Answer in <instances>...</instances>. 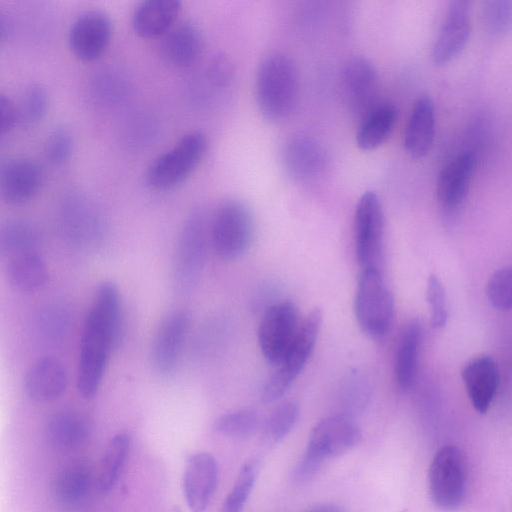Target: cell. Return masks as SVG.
Wrapping results in <instances>:
<instances>
[{"label":"cell","instance_id":"obj_22","mask_svg":"<svg viewBox=\"0 0 512 512\" xmlns=\"http://www.w3.org/2000/svg\"><path fill=\"white\" fill-rule=\"evenodd\" d=\"M436 114L434 103L427 95L419 97L410 112L404 131L403 144L413 159L425 157L434 142Z\"/></svg>","mask_w":512,"mask_h":512},{"label":"cell","instance_id":"obj_25","mask_svg":"<svg viewBox=\"0 0 512 512\" xmlns=\"http://www.w3.org/2000/svg\"><path fill=\"white\" fill-rule=\"evenodd\" d=\"M180 11L178 0L143 1L133 12V29L142 38L164 36L174 26Z\"/></svg>","mask_w":512,"mask_h":512},{"label":"cell","instance_id":"obj_37","mask_svg":"<svg viewBox=\"0 0 512 512\" xmlns=\"http://www.w3.org/2000/svg\"><path fill=\"white\" fill-rule=\"evenodd\" d=\"M49 94L38 83L29 85L21 97L18 107L19 121L30 125L41 121L49 110Z\"/></svg>","mask_w":512,"mask_h":512},{"label":"cell","instance_id":"obj_11","mask_svg":"<svg viewBox=\"0 0 512 512\" xmlns=\"http://www.w3.org/2000/svg\"><path fill=\"white\" fill-rule=\"evenodd\" d=\"M301 322L296 305L282 300L269 305L258 328V343L265 360L279 365L291 347Z\"/></svg>","mask_w":512,"mask_h":512},{"label":"cell","instance_id":"obj_35","mask_svg":"<svg viewBox=\"0 0 512 512\" xmlns=\"http://www.w3.org/2000/svg\"><path fill=\"white\" fill-rule=\"evenodd\" d=\"M370 391V382L364 373L354 370L347 374L340 391V399L345 408L343 415L351 417L361 411L369 400Z\"/></svg>","mask_w":512,"mask_h":512},{"label":"cell","instance_id":"obj_32","mask_svg":"<svg viewBox=\"0 0 512 512\" xmlns=\"http://www.w3.org/2000/svg\"><path fill=\"white\" fill-rule=\"evenodd\" d=\"M130 446L131 437L127 433H119L110 440L98 476V486L102 492H108L117 482L129 455Z\"/></svg>","mask_w":512,"mask_h":512},{"label":"cell","instance_id":"obj_26","mask_svg":"<svg viewBox=\"0 0 512 512\" xmlns=\"http://www.w3.org/2000/svg\"><path fill=\"white\" fill-rule=\"evenodd\" d=\"M397 108L390 102H379L359 121L356 144L364 151L380 147L389 138L397 121Z\"/></svg>","mask_w":512,"mask_h":512},{"label":"cell","instance_id":"obj_20","mask_svg":"<svg viewBox=\"0 0 512 512\" xmlns=\"http://www.w3.org/2000/svg\"><path fill=\"white\" fill-rule=\"evenodd\" d=\"M477 158L471 151H463L441 170L437 181V199L449 212L457 210L466 199L476 169Z\"/></svg>","mask_w":512,"mask_h":512},{"label":"cell","instance_id":"obj_40","mask_svg":"<svg viewBox=\"0 0 512 512\" xmlns=\"http://www.w3.org/2000/svg\"><path fill=\"white\" fill-rule=\"evenodd\" d=\"M70 326L71 313L64 304H49L39 313L38 327L47 339H62L68 333Z\"/></svg>","mask_w":512,"mask_h":512},{"label":"cell","instance_id":"obj_21","mask_svg":"<svg viewBox=\"0 0 512 512\" xmlns=\"http://www.w3.org/2000/svg\"><path fill=\"white\" fill-rule=\"evenodd\" d=\"M471 404L479 413L489 409L499 387V370L493 358L477 356L466 363L461 372Z\"/></svg>","mask_w":512,"mask_h":512},{"label":"cell","instance_id":"obj_7","mask_svg":"<svg viewBox=\"0 0 512 512\" xmlns=\"http://www.w3.org/2000/svg\"><path fill=\"white\" fill-rule=\"evenodd\" d=\"M354 312L360 328L369 337L378 339L389 332L394 318V298L380 270H361Z\"/></svg>","mask_w":512,"mask_h":512},{"label":"cell","instance_id":"obj_31","mask_svg":"<svg viewBox=\"0 0 512 512\" xmlns=\"http://www.w3.org/2000/svg\"><path fill=\"white\" fill-rule=\"evenodd\" d=\"M41 242L40 232L31 221L9 219L0 228V253L9 259L24 253L36 252Z\"/></svg>","mask_w":512,"mask_h":512},{"label":"cell","instance_id":"obj_47","mask_svg":"<svg viewBox=\"0 0 512 512\" xmlns=\"http://www.w3.org/2000/svg\"><path fill=\"white\" fill-rule=\"evenodd\" d=\"M11 31V24L4 15L0 16V35L1 39H5L9 36Z\"/></svg>","mask_w":512,"mask_h":512},{"label":"cell","instance_id":"obj_14","mask_svg":"<svg viewBox=\"0 0 512 512\" xmlns=\"http://www.w3.org/2000/svg\"><path fill=\"white\" fill-rule=\"evenodd\" d=\"M112 34L113 24L108 14L100 10L85 11L70 26L69 48L79 60L95 61L106 51Z\"/></svg>","mask_w":512,"mask_h":512},{"label":"cell","instance_id":"obj_13","mask_svg":"<svg viewBox=\"0 0 512 512\" xmlns=\"http://www.w3.org/2000/svg\"><path fill=\"white\" fill-rule=\"evenodd\" d=\"M341 90L349 112L360 120L379 103V79L374 65L359 55L347 59L341 71Z\"/></svg>","mask_w":512,"mask_h":512},{"label":"cell","instance_id":"obj_9","mask_svg":"<svg viewBox=\"0 0 512 512\" xmlns=\"http://www.w3.org/2000/svg\"><path fill=\"white\" fill-rule=\"evenodd\" d=\"M428 484L437 507L454 510L461 505L466 492L467 464L457 446L446 445L437 451L429 467Z\"/></svg>","mask_w":512,"mask_h":512},{"label":"cell","instance_id":"obj_29","mask_svg":"<svg viewBox=\"0 0 512 512\" xmlns=\"http://www.w3.org/2000/svg\"><path fill=\"white\" fill-rule=\"evenodd\" d=\"M6 276L14 290L33 293L46 285L49 272L44 260L37 252H30L10 258Z\"/></svg>","mask_w":512,"mask_h":512},{"label":"cell","instance_id":"obj_39","mask_svg":"<svg viewBox=\"0 0 512 512\" xmlns=\"http://www.w3.org/2000/svg\"><path fill=\"white\" fill-rule=\"evenodd\" d=\"M485 31L492 37L501 38L512 30V0L486 1L482 8Z\"/></svg>","mask_w":512,"mask_h":512},{"label":"cell","instance_id":"obj_45","mask_svg":"<svg viewBox=\"0 0 512 512\" xmlns=\"http://www.w3.org/2000/svg\"><path fill=\"white\" fill-rule=\"evenodd\" d=\"M1 134L9 133L19 121L18 107L7 95L0 96Z\"/></svg>","mask_w":512,"mask_h":512},{"label":"cell","instance_id":"obj_43","mask_svg":"<svg viewBox=\"0 0 512 512\" xmlns=\"http://www.w3.org/2000/svg\"><path fill=\"white\" fill-rule=\"evenodd\" d=\"M426 299L430 309L431 325L435 328L445 326L448 319L446 291L441 280L434 274H431L427 281Z\"/></svg>","mask_w":512,"mask_h":512},{"label":"cell","instance_id":"obj_38","mask_svg":"<svg viewBox=\"0 0 512 512\" xmlns=\"http://www.w3.org/2000/svg\"><path fill=\"white\" fill-rule=\"evenodd\" d=\"M299 417V406L295 401L279 405L267 418L263 433L269 442H278L285 438L295 426Z\"/></svg>","mask_w":512,"mask_h":512},{"label":"cell","instance_id":"obj_10","mask_svg":"<svg viewBox=\"0 0 512 512\" xmlns=\"http://www.w3.org/2000/svg\"><path fill=\"white\" fill-rule=\"evenodd\" d=\"M354 238L356 258L361 270H380L383 260L384 213L374 191H365L355 207Z\"/></svg>","mask_w":512,"mask_h":512},{"label":"cell","instance_id":"obj_2","mask_svg":"<svg viewBox=\"0 0 512 512\" xmlns=\"http://www.w3.org/2000/svg\"><path fill=\"white\" fill-rule=\"evenodd\" d=\"M300 92L298 68L285 53L273 52L259 63L255 76L256 104L262 117L281 122L295 111Z\"/></svg>","mask_w":512,"mask_h":512},{"label":"cell","instance_id":"obj_44","mask_svg":"<svg viewBox=\"0 0 512 512\" xmlns=\"http://www.w3.org/2000/svg\"><path fill=\"white\" fill-rule=\"evenodd\" d=\"M233 79V68L230 61L222 56H214L204 71V80L214 89H222L230 85Z\"/></svg>","mask_w":512,"mask_h":512},{"label":"cell","instance_id":"obj_42","mask_svg":"<svg viewBox=\"0 0 512 512\" xmlns=\"http://www.w3.org/2000/svg\"><path fill=\"white\" fill-rule=\"evenodd\" d=\"M73 149V135L71 131L64 126H59L52 130L44 146L46 159L51 164L57 166L66 163L70 159Z\"/></svg>","mask_w":512,"mask_h":512},{"label":"cell","instance_id":"obj_18","mask_svg":"<svg viewBox=\"0 0 512 512\" xmlns=\"http://www.w3.org/2000/svg\"><path fill=\"white\" fill-rule=\"evenodd\" d=\"M218 464L208 452H197L187 461L183 475V493L191 512H204L216 490Z\"/></svg>","mask_w":512,"mask_h":512},{"label":"cell","instance_id":"obj_12","mask_svg":"<svg viewBox=\"0 0 512 512\" xmlns=\"http://www.w3.org/2000/svg\"><path fill=\"white\" fill-rule=\"evenodd\" d=\"M60 226L74 245L90 248L98 245L106 232V222L99 207L83 193L64 197L59 210Z\"/></svg>","mask_w":512,"mask_h":512},{"label":"cell","instance_id":"obj_48","mask_svg":"<svg viewBox=\"0 0 512 512\" xmlns=\"http://www.w3.org/2000/svg\"><path fill=\"white\" fill-rule=\"evenodd\" d=\"M170 512H181L179 508H174L173 510H171Z\"/></svg>","mask_w":512,"mask_h":512},{"label":"cell","instance_id":"obj_28","mask_svg":"<svg viewBox=\"0 0 512 512\" xmlns=\"http://www.w3.org/2000/svg\"><path fill=\"white\" fill-rule=\"evenodd\" d=\"M91 486L90 468L82 462H76L64 466L57 472L53 480L52 492L59 504L73 507L84 501Z\"/></svg>","mask_w":512,"mask_h":512},{"label":"cell","instance_id":"obj_24","mask_svg":"<svg viewBox=\"0 0 512 512\" xmlns=\"http://www.w3.org/2000/svg\"><path fill=\"white\" fill-rule=\"evenodd\" d=\"M203 49V36L200 29L191 22L173 26L160 44L162 58L178 68L189 67L200 56Z\"/></svg>","mask_w":512,"mask_h":512},{"label":"cell","instance_id":"obj_19","mask_svg":"<svg viewBox=\"0 0 512 512\" xmlns=\"http://www.w3.org/2000/svg\"><path fill=\"white\" fill-rule=\"evenodd\" d=\"M43 180V169L36 161L28 158L8 160L0 173L1 196L8 204L26 203L38 193Z\"/></svg>","mask_w":512,"mask_h":512},{"label":"cell","instance_id":"obj_27","mask_svg":"<svg viewBox=\"0 0 512 512\" xmlns=\"http://www.w3.org/2000/svg\"><path fill=\"white\" fill-rule=\"evenodd\" d=\"M421 339V323L417 319L409 321L400 335L394 361L395 379L402 390L414 383Z\"/></svg>","mask_w":512,"mask_h":512},{"label":"cell","instance_id":"obj_5","mask_svg":"<svg viewBox=\"0 0 512 512\" xmlns=\"http://www.w3.org/2000/svg\"><path fill=\"white\" fill-rule=\"evenodd\" d=\"M254 228V216L249 205L235 198L222 201L209 223L214 252L227 261L242 257L252 243Z\"/></svg>","mask_w":512,"mask_h":512},{"label":"cell","instance_id":"obj_36","mask_svg":"<svg viewBox=\"0 0 512 512\" xmlns=\"http://www.w3.org/2000/svg\"><path fill=\"white\" fill-rule=\"evenodd\" d=\"M258 475V462L250 460L243 464L231 491L226 496L221 512H242Z\"/></svg>","mask_w":512,"mask_h":512},{"label":"cell","instance_id":"obj_4","mask_svg":"<svg viewBox=\"0 0 512 512\" xmlns=\"http://www.w3.org/2000/svg\"><path fill=\"white\" fill-rule=\"evenodd\" d=\"M209 223L200 208L191 210L183 221L172 266L173 285L179 293L190 292L200 280L210 240Z\"/></svg>","mask_w":512,"mask_h":512},{"label":"cell","instance_id":"obj_46","mask_svg":"<svg viewBox=\"0 0 512 512\" xmlns=\"http://www.w3.org/2000/svg\"><path fill=\"white\" fill-rule=\"evenodd\" d=\"M305 512H346L342 506L334 503H323L310 507Z\"/></svg>","mask_w":512,"mask_h":512},{"label":"cell","instance_id":"obj_16","mask_svg":"<svg viewBox=\"0 0 512 512\" xmlns=\"http://www.w3.org/2000/svg\"><path fill=\"white\" fill-rule=\"evenodd\" d=\"M282 161L286 172L300 182H311L323 176L328 168L326 149L314 137L298 134L284 145Z\"/></svg>","mask_w":512,"mask_h":512},{"label":"cell","instance_id":"obj_6","mask_svg":"<svg viewBox=\"0 0 512 512\" xmlns=\"http://www.w3.org/2000/svg\"><path fill=\"white\" fill-rule=\"evenodd\" d=\"M206 135L194 130L185 133L173 147L148 166L146 182L154 190L165 191L184 182L198 167L207 151Z\"/></svg>","mask_w":512,"mask_h":512},{"label":"cell","instance_id":"obj_23","mask_svg":"<svg viewBox=\"0 0 512 512\" xmlns=\"http://www.w3.org/2000/svg\"><path fill=\"white\" fill-rule=\"evenodd\" d=\"M67 385V370L61 361L53 357L37 360L24 378L26 394L37 402H49L59 398Z\"/></svg>","mask_w":512,"mask_h":512},{"label":"cell","instance_id":"obj_34","mask_svg":"<svg viewBox=\"0 0 512 512\" xmlns=\"http://www.w3.org/2000/svg\"><path fill=\"white\" fill-rule=\"evenodd\" d=\"M90 90L94 100L102 105H112L128 95L129 85L122 74L105 69L95 74Z\"/></svg>","mask_w":512,"mask_h":512},{"label":"cell","instance_id":"obj_3","mask_svg":"<svg viewBox=\"0 0 512 512\" xmlns=\"http://www.w3.org/2000/svg\"><path fill=\"white\" fill-rule=\"evenodd\" d=\"M361 439V430L351 417L340 414L322 419L309 434L306 449L294 471L295 478L310 479L327 459L354 448Z\"/></svg>","mask_w":512,"mask_h":512},{"label":"cell","instance_id":"obj_33","mask_svg":"<svg viewBox=\"0 0 512 512\" xmlns=\"http://www.w3.org/2000/svg\"><path fill=\"white\" fill-rule=\"evenodd\" d=\"M259 427V416L251 409H240L220 415L215 419L213 428L216 432L234 439L252 436Z\"/></svg>","mask_w":512,"mask_h":512},{"label":"cell","instance_id":"obj_1","mask_svg":"<svg viewBox=\"0 0 512 512\" xmlns=\"http://www.w3.org/2000/svg\"><path fill=\"white\" fill-rule=\"evenodd\" d=\"M122 325V303L118 287L101 283L92 299L81 335L77 389L84 398L94 397L106 371Z\"/></svg>","mask_w":512,"mask_h":512},{"label":"cell","instance_id":"obj_8","mask_svg":"<svg viewBox=\"0 0 512 512\" xmlns=\"http://www.w3.org/2000/svg\"><path fill=\"white\" fill-rule=\"evenodd\" d=\"M322 323V311L314 308L302 321L298 333L278 369L263 387L266 403L281 398L305 367L313 352Z\"/></svg>","mask_w":512,"mask_h":512},{"label":"cell","instance_id":"obj_15","mask_svg":"<svg viewBox=\"0 0 512 512\" xmlns=\"http://www.w3.org/2000/svg\"><path fill=\"white\" fill-rule=\"evenodd\" d=\"M190 326V315L185 310H174L161 321L153 338L150 361L156 374L167 377L178 364Z\"/></svg>","mask_w":512,"mask_h":512},{"label":"cell","instance_id":"obj_17","mask_svg":"<svg viewBox=\"0 0 512 512\" xmlns=\"http://www.w3.org/2000/svg\"><path fill=\"white\" fill-rule=\"evenodd\" d=\"M470 34L469 3L464 0L450 2L432 48L433 62L436 65H445L453 61L465 49Z\"/></svg>","mask_w":512,"mask_h":512},{"label":"cell","instance_id":"obj_30","mask_svg":"<svg viewBox=\"0 0 512 512\" xmlns=\"http://www.w3.org/2000/svg\"><path fill=\"white\" fill-rule=\"evenodd\" d=\"M90 432L87 418L76 411H61L52 415L46 425L49 443L58 449H72L83 444Z\"/></svg>","mask_w":512,"mask_h":512},{"label":"cell","instance_id":"obj_41","mask_svg":"<svg viewBox=\"0 0 512 512\" xmlns=\"http://www.w3.org/2000/svg\"><path fill=\"white\" fill-rule=\"evenodd\" d=\"M486 295L499 310L512 309V265L494 271L486 283Z\"/></svg>","mask_w":512,"mask_h":512}]
</instances>
